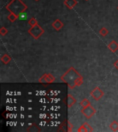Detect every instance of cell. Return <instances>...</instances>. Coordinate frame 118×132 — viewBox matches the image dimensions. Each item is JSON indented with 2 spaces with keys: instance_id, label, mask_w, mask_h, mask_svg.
Returning a JSON list of instances; mask_svg holds the SVG:
<instances>
[{
  "instance_id": "23",
  "label": "cell",
  "mask_w": 118,
  "mask_h": 132,
  "mask_svg": "<svg viewBox=\"0 0 118 132\" xmlns=\"http://www.w3.org/2000/svg\"><path fill=\"white\" fill-rule=\"evenodd\" d=\"M35 1H36V2H37V1H39V0H35Z\"/></svg>"
},
{
  "instance_id": "7",
  "label": "cell",
  "mask_w": 118,
  "mask_h": 132,
  "mask_svg": "<svg viewBox=\"0 0 118 132\" xmlns=\"http://www.w3.org/2000/svg\"><path fill=\"white\" fill-rule=\"evenodd\" d=\"M108 48L112 52H115L118 50V43L115 41H112L108 45Z\"/></svg>"
},
{
  "instance_id": "18",
  "label": "cell",
  "mask_w": 118,
  "mask_h": 132,
  "mask_svg": "<svg viewBox=\"0 0 118 132\" xmlns=\"http://www.w3.org/2000/svg\"><path fill=\"white\" fill-rule=\"evenodd\" d=\"M99 34H100L101 36L105 37V36H106V35L108 34V30L106 28H101V30H99Z\"/></svg>"
},
{
  "instance_id": "5",
  "label": "cell",
  "mask_w": 118,
  "mask_h": 132,
  "mask_svg": "<svg viewBox=\"0 0 118 132\" xmlns=\"http://www.w3.org/2000/svg\"><path fill=\"white\" fill-rule=\"evenodd\" d=\"M103 91L99 88V87H96L91 92V96L95 99V101H99L101 97L104 96Z\"/></svg>"
},
{
  "instance_id": "19",
  "label": "cell",
  "mask_w": 118,
  "mask_h": 132,
  "mask_svg": "<svg viewBox=\"0 0 118 132\" xmlns=\"http://www.w3.org/2000/svg\"><path fill=\"white\" fill-rule=\"evenodd\" d=\"M8 30L5 27H2V28L0 29V34H1L2 36H5L8 33Z\"/></svg>"
},
{
  "instance_id": "15",
  "label": "cell",
  "mask_w": 118,
  "mask_h": 132,
  "mask_svg": "<svg viewBox=\"0 0 118 132\" xmlns=\"http://www.w3.org/2000/svg\"><path fill=\"white\" fill-rule=\"evenodd\" d=\"M18 19L19 20H26L28 19V14H27L26 12H21L20 14L18 15Z\"/></svg>"
},
{
  "instance_id": "11",
  "label": "cell",
  "mask_w": 118,
  "mask_h": 132,
  "mask_svg": "<svg viewBox=\"0 0 118 132\" xmlns=\"http://www.w3.org/2000/svg\"><path fill=\"white\" fill-rule=\"evenodd\" d=\"M1 61H2L4 64H8L9 62L11 61V58L10 57V56L6 54H4L1 57Z\"/></svg>"
},
{
  "instance_id": "20",
  "label": "cell",
  "mask_w": 118,
  "mask_h": 132,
  "mask_svg": "<svg viewBox=\"0 0 118 132\" xmlns=\"http://www.w3.org/2000/svg\"><path fill=\"white\" fill-rule=\"evenodd\" d=\"M77 131L78 132H86V129H85V127H84L83 125H82L78 129H77Z\"/></svg>"
},
{
  "instance_id": "13",
  "label": "cell",
  "mask_w": 118,
  "mask_h": 132,
  "mask_svg": "<svg viewBox=\"0 0 118 132\" xmlns=\"http://www.w3.org/2000/svg\"><path fill=\"white\" fill-rule=\"evenodd\" d=\"M8 19L11 22H14L17 20V19H18V16L13 12H10V14L8 16Z\"/></svg>"
},
{
  "instance_id": "22",
  "label": "cell",
  "mask_w": 118,
  "mask_h": 132,
  "mask_svg": "<svg viewBox=\"0 0 118 132\" xmlns=\"http://www.w3.org/2000/svg\"><path fill=\"white\" fill-rule=\"evenodd\" d=\"M114 66H115V68L118 70V59L115 62V63H114Z\"/></svg>"
},
{
  "instance_id": "25",
  "label": "cell",
  "mask_w": 118,
  "mask_h": 132,
  "mask_svg": "<svg viewBox=\"0 0 118 132\" xmlns=\"http://www.w3.org/2000/svg\"><path fill=\"white\" fill-rule=\"evenodd\" d=\"M117 9H118V6H117Z\"/></svg>"
},
{
  "instance_id": "1",
  "label": "cell",
  "mask_w": 118,
  "mask_h": 132,
  "mask_svg": "<svg viewBox=\"0 0 118 132\" xmlns=\"http://www.w3.org/2000/svg\"><path fill=\"white\" fill-rule=\"evenodd\" d=\"M82 77L81 74L73 67H70L68 71L61 76V80L66 82L70 89H74L76 87L77 80Z\"/></svg>"
},
{
  "instance_id": "14",
  "label": "cell",
  "mask_w": 118,
  "mask_h": 132,
  "mask_svg": "<svg viewBox=\"0 0 118 132\" xmlns=\"http://www.w3.org/2000/svg\"><path fill=\"white\" fill-rule=\"evenodd\" d=\"M91 105V103H90V101L89 100H87V99H83L82 101L80 102V105L82 107V108H84L86 107H88L89 105Z\"/></svg>"
},
{
  "instance_id": "2",
  "label": "cell",
  "mask_w": 118,
  "mask_h": 132,
  "mask_svg": "<svg viewBox=\"0 0 118 132\" xmlns=\"http://www.w3.org/2000/svg\"><path fill=\"white\" fill-rule=\"evenodd\" d=\"M26 5L21 0H12L6 6V8L10 12H13L18 16L21 12H24L27 9Z\"/></svg>"
},
{
  "instance_id": "16",
  "label": "cell",
  "mask_w": 118,
  "mask_h": 132,
  "mask_svg": "<svg viewBox=\"0 0 118 132\" xmlns=\"http://www.w3.org/2000/svg\"><path fill=\"white\" fill-rule=\"evenodd\" d=\"M28 23L29 25H31V26H35L37 24H38V23H37V21L36 20V19L35 17H32V18L28 21Z\"/></svg>"
},
{
  "instance_id": "4",
  "label": "cell",
  "mask_w": 118,
  "mask_h": 132,
  "mask_svg": "<svg viewBox=\"0 0 118 132\" xmlns=\"http://www.w3.org/2000/svg\"><path fill=\"white\" fill-rule=\"evenodd\" d=\"M82 111V113L84 115V116H86V118H91L96 113V109H95L92 105H90L89 106H88V107L82 108V111Z\"/></svg>"
},
{
  "instance_id": "21",
  "label": "cell",
  "mask_w": 118,
  "mask_h": 132,
  "mask_svg": "<svg viewBox=\"0 0 118 132\" xmlns=\"http://www.w3.org/2000/svg\"><path fill=\"white\" fill-rule=\"evenodd\" d=\"M68 131H72V125H71V124H70V122H68Z\"/></svg>"
},
{
  "instance_id": "8",
  "label": "cell",
  "mask_w": 118,
  "mask_h": 132,
  "mask_svg": "<svg viewBox=\"0 0 118 132\" xmlns=\"http://www.w3.org/2000/svg\"><path fill=\"white\" fill-rule=\"evenodd\" d=\"M64 3L69 9H72L77 4L76 0H65Z\"/></svg>"
},
{
  "instance_id": "17",
  "label": "cell",
  "mask_w": 118,
  "mask_h": 132,
  "mask_svg": "<svg viewBox=\"0 0 118 132\" xmlns=\"http://www.w3.org/2000/svg\"><path fill=\"white\" fill-rule=\"evenodd\" d=\"M83 126L84 127L86 130V132H92L93 131L92 127L87 123V122H84V123L83 124Z\"/></svg>"
},
{
  "instance_id": "24",
  "label": "cell",
  "mask_w": 118,
  "mask_h": 132,
  "mask_svg": "<svg viewBox=\"0 0 118 132\" xmlns=\"http://www.w3.org/2000/svg\"><path fill=\"white\" fill-rule=\"evenodd\" d=\"M86 1H89V0H86Z\"/></svg>"
},
{
  "instance_id": "9",
  "label": "cell",
  "mask_w": 118,
  "mask_h": 132,
  "mask_svg": "<svg viewBox=\"0 0 118 132\" xmlns=\"http://www.w3.org/2000/svg\"><path fill=\"white\" fill-rule=\"evenodd\" d=\"M66 103L67 106H68V107H72V105L76 103V100H75V99L70 94H68Z\"/></svg>"
},
{
  "instance_id": "3",
  "label": "cell",
  "mask_w": 118,
  "mask_h": 132,
  "mask_svg": "<svg viewBox=\"0 0 118 132\" xmlns=\"http://www.w3.org/2000/svg\"><path fill=\"white\" fill-rule=\"evenodd\" d=\"M44 32V30L39 24H37L35 26H33L28 30V33L35 39H38Z\"/></svg>"
},
{
  "instance_id": "12",
  "label": "cell",
  "mask_w": 118,
  "mask_h": 132,
  "mask_svg": "<svg viewBox=\"0 0 118 132\" xmlns=\"http://www.w3.org/2000/svg\"><path fill=\"white\" fill-rule=\"evenodd\" d=\"M110 128L113 131H118V122L113 121L112 122L110 125Z\"/></svg>"
},
{
  "instance_id": "6",
  "label": "cell",
  "mask_w": 118,
  "mask_h": 132,
  "mask_svg": "<svg viewBox=\"0 0 118 132\" xmlns=\"http://www.w3.org/2000/svg\"><path fill=\"white\" fill-rule=\"evenodd\" d=\"M52 26L54 29H55L56 30H60V29H62L64 26V23L60 20V19H56L53 23H52Z\"/></svg>"
},
{
  "instance_id": "10",
  "label": "cell",
  "mask_w": 118,
  "mask_h": 132,
  "mask_svg": "<svg viewBox=\"0 0 118 132\" xmlns=\"http://www.w3.org/2000/svg\"><path fill=\"white\" fill-rule=\"evenodd\" d=\"M45 79L46 83H52L55 80V78L51 74H45Z\"/></svg>"
}]
</instances>
